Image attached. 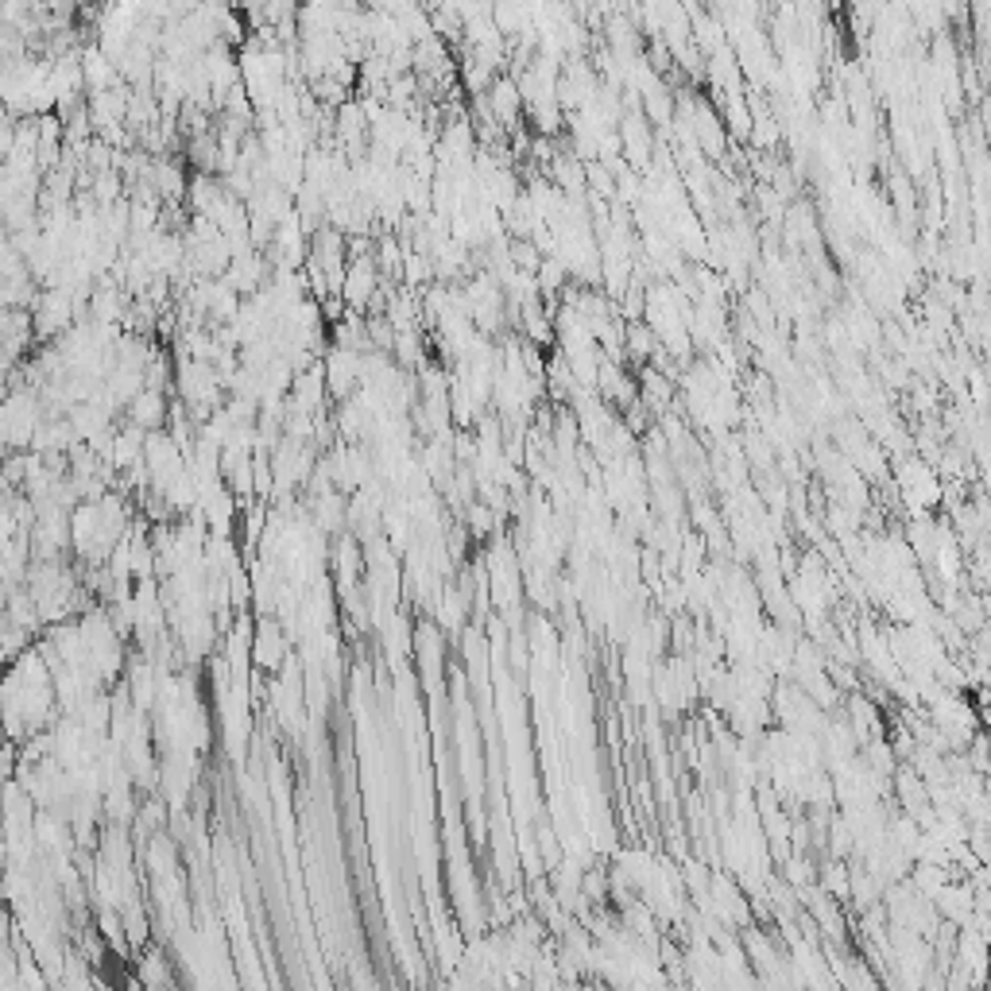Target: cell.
Instances as JSON below:
<instances>
[{"instance_id": "1", "label": "cell", "mask_w": 991, "mask_h": 991, "mask_svg": "<svg viewBox=\"0 0 991 991\" xmlns=\"http://www.w3.org/2000/svg\"><path fill=\"white\" fill-rule=\"evenodd\" d=\"M71 430H74V423L66 426V430H62V434H71ZM43 434H59V426H51V430H43ZM74 434H78V430H74ZM36 446H39V450H51V446H59V442H54V438H39Z\"/></svg>"}]
</instances>
